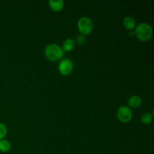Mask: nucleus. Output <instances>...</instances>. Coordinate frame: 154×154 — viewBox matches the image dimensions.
Masks as SVG:
<instances>
[{"instance_id":"nucleus-8","label":"nucleus","mask_w":154,"mask_h":154,"mask_svg":"<svg viewBox=\"0 0 154 154\" xmlns=\"http://www.w3.org/2000/svg\"><path fill=\"white\" fill-rule=\"evenodd\" d=\"M129 108H138L141 105V99L138 96H132L128 100Z\"/></svg>"},{"instance_id":"nucleus-6","label":"nucleus","mask_w":154,"mask_h":154,"mask_svg":"<svg viewBox=\"0 0 154 154\" xmlns=\"http://www.w3.org/2000/svg\"><path fill=\"white\" fill-rule=\"evenodd\" d=\"M49 6L54 11H60L64 7V2L63 0H51L49 1Z\"/></svg>"},{"instance_id":"nucleus-11","label":"nucleus","mask_w":154,"mask_h":154,"mask_svg":"<svg viewBox=\"0 0 154 154\" xmlns=\"http://www.w3.org/2000/svg\"><path fill=\"white\" fill-rule=\"evenodd\" d=\"M141 120L144 124H149L153 121V114L150 113H144L141 116Z\"/></svg>"},{"instance_id":"nucleus-5","label":"nucleus","mask_w":154,"mask_h":154,"mask_svg":"<svg viewBox=\"0 0 154 154\" xmlns=\"http://www.w3.org/2000/svg\"><path fill=\"white\" fill-rule=\"evenodd\" d=\"M58 69L61 75L67 76L73 71V63L69 59H63L59 64Z\"/></svg>"},{"instance_id":"nucleus-7","label":"nucleus","mask_w":154,"mask_h":154,"mask_svg":"<svg viewBox=\"0 0 154 154\" xmlns=\"http://www.w3.org/2000/svg\"><path fill=\"white\" fill-rule=\"evenodd\" d=\"M123 26H124L125 28L130 30V31H132V30L133 29H135V26H136V22H135V19H134L132 17L130 16L126 17L123 19Z\"/></svg>"},{"instance_id":"nucleus-10","label":"nucleus","mask_w":154,"mask_h":154,"mask_svg":"<svg viewBox=\"0 0 154 154\" xmlns=\"http://www.w3.org/2000/svg\"><path fill=\"white\" fill-rule=\"evenodd\" d=\"M11 149V143L8 140L2 139L0 141V151L7 153Z\"/></svg>"},{"instance_id":"nucleus-12","label":"nucleus","mask_w":154,"mask_h":154,"mask_svg":"<svg viewBox=\"0 0 154 154\" xmlns=\"http://www.w3.org/2000/svg\"><path fill=\"white\" fill-rule=\"evenodd\" d=\"M7 132L8 129L5 125L0 123V141L4 139V138L6 136V135H7Z\"/></svg>"},{"instance_id":"nucleus-14","label":"nucleus","mask_w":154,"mask_h":154,"mask_svg":"<svg viewBox=\"0 0 154 154\" xmlns=\"http://www.w3.org/2000/svg\"><path fill=\"white\" fill-rule=\"evenodd\" d=\"M129 35H131V36H133V35H135V32H134L130 31L129 32Z\"/></svg>"},{"instance_id":"nucleus-1","label":"nucleus","mask_w":154,"mask_h":154,"mask_svg":"<svg viewBox=\"0 0 154 154\" xmlns=\"http://www.w3.org/2000/svg\"><path fill=\"white\" fill-rule=\"evenodd\" d=\"M134 32L138 40L146 42H148L153 36V29L147 23H141L137 26Z\"/></svg>"},{"instance_id":"nucleus-13","label":"nucleus","mask_w":154,"mask_h":154,"mask_svg":"<svg viewBox=\"0 0 154 154\" xmlns=\"http://www.w3.org/2000/svg\"><path fill=\"white\" fill-rule=\"evenodd\" d=\"M85 41H86V37L84 35H83L81 34L77 37V43H78V45H84Z\"/></svg>"},{"instance_id":"nucleus-9","label":"nucleus","mask_w":154,"mask_h":154,"mask_svg":"<svg viewBox=\"0 0 154 154\" xmlns=\"http://www.w3.org/2000/svg\"><path fill=\"white\" fill-rule=\"evenodd\" d=\"M75 47V40L72 38H67L64 41L63 44V52H69L72 51Z\"/></svg>"},{"instance_id":"nucleus-2","label":"nucleus","mask_w":154,"mask_h":154,"mask_svg":"<svg viewBox=\"0 0 154 154\" xmlns=\"http://www.w3.org/2000/svg\"><path fill=\"white\" fill-rule=\"evenodd\" d=\"M63 54L64 52L61 47L56 44L48 45L45 49V56L48 60L51 62H57L62 60Z\"/></svg>"},{"instance_id":"nucleus-3","label":"nucleus","mask_w":154,"mask_h":154,"mask_svg":"<svg viewBox=\"0 0 154 154\" xmlns=\"http://www.w3.org/2000/svg\"><path fill=\"white\" fill-rule=\"evenodd\" d=\"M78 29L81 35H90L93 30V23L90 18L87 17H82L78 21Z\"/></svg>"},{"instance_id":"nucleus-4","label":"nucleus","mask_w":154,"mask_h":154,"mask_svg":"<svg viewBox=\"0 0 154 154\" xmlns=\"http://www.w3.org/2000/svg\"><path fill=\"white\" fill-rule=\"evenodd\" d=\"M117 117L118 120L122 123H129L131 121L132 118V111L129 107L127 106H120L117 109Z\"/></svg>"}]
</instances>
